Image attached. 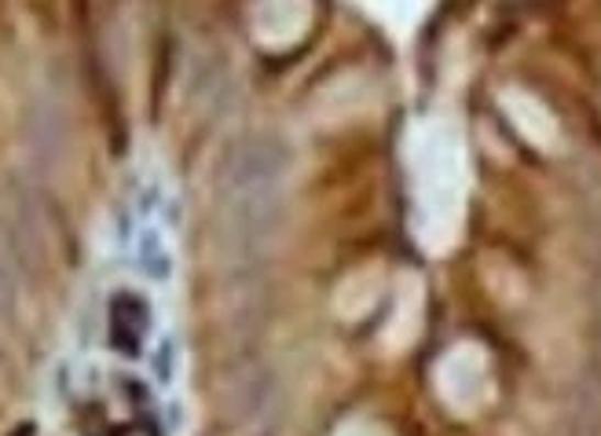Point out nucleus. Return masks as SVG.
<instances>
[{
  "label": "nucleus",
  "instance_id": "obj_1",
  "mask_svg": "<svg viewBox=\"0 0 601 436\" xmlns=\"http://www.w3.org/2000/svg\"><path fill=\"white\" fill-rule=\"evenodd\" d=\"M411 177H414V202H419V235L425 249H447L458 221V180H463V150L452 125L425 122L414 128L411 147Z\"/></svg>",
  "mask_w": 601,
  "mask_h": 436
},
{
  "label": "nucleus",
  "instance_id": "obj_2",
  "mask_svg": "<svg viewBox=\"0 0 601 436\" xmlns=\"http://www.w3.org/2000/svg\"><path fill=\"white\" fill-rule=\"evenodd\" d=\"M441 396L458 411H469L485 389V359H480L474 348H455L452 356L441 364Z\"/></svg>",
  "mask_w": 601,
  "mask_h": 436
},
{
  "label": "nucleus",
  "instance_id": "obj_3",
  "mask_svg": "<svg viewBox=\"0 0 601 436\" xmlns=\"http://www.w3.org/2000/svg\"><path fill=\"white\" fill-rule=\"evenodd\" d=\"M309 26H312L309 4H265V8H257V15H254L257 37L271 48L293 45Z\"/></svg>",
  "mask_w": 601,
  "mask_h": 436
},
{
  "label": "nucleus",
  "instance_id": "obj_4",
  "mask_svg": "<svg viewBox=\"0 0 601 436\" xmlns=\"http://www.w3.org/2000/svg\"><path fill=\"white\" fill-rule=\"evenodd\" d=\"M378 268H367V271H356V276L345 279V287L337 290V312L345 315V320H356V315H364L370 304L378 298Z\"/></svg>",
  "mask_w": 601,
  "mask_h": 436
},
{
  "label": "nucleus",
  "instance_id": "obj_5",
  "mask_svg": "<svg viewBox=\"0 0 601 436\" xmlns=\"http://www.w3.org/2000/svg\"><path fill=\"white\" fill-rule=\"evenodd\" d=\"M367 12H370V19H375V23L392 26V34H403L408 19H419L422 8L419 4H367Z\"/></svg>",
  "mask_w": 601,
  "mask_h": 436
},
{
  "label": "nucleus",
  "instance_id": "obj_6",
  "mask_svg": "<svg viewBox=\"0 0 601 436\" xmlns=\"http://www.w3.org/2000/svg\"><path fill=\"white\" fill-rule=\"evenodd\" d=\"M334 436H392V433L386 429V422H378V418H353V422H345Z\"/></svg>",
  "mask_w": 601,
  "mask_h": 436
}]
</instances>
